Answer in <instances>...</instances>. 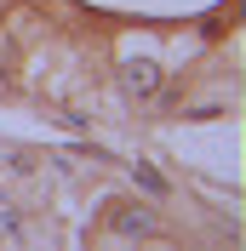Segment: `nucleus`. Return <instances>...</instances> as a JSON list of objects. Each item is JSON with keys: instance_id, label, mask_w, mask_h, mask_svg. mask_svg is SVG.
<instances>
[{"instance_id": "nucleus-4", "label": "nucleus", "mask_w": 246, "mask_h": 251, "mask_svg": "<svg viewBox=\"0 0 246 251\" xmlns=\"http://www.w3.org/2000/svg\"><path fill=\"white\" fill-rule=\"evenodd\" d=\"M0 86H6V80H0Z\"/></svg>"}, {"instance_id": "nucleus-1", "label": "nucleus", "mask_w": 246, "mask_h": 251, "mask_svg": "<svg viewBox=\"0 0 246 251\" xmlns=\"http://www.w3.org/2000/svg\"><path fill=\"white\" fill-rule=\"evenodd\" d=\"M121 80H126L132 97H154V92H160V63H154V57H132Z\"/></svg>"}, {"instance_id": "nucleus-2", "label": "nucleus", "mask_w": 246, "mask_h": 251, "mask_svg": "<svg viewBox=\"0 0 246 251\" xmlns=\"http://www.w3.org/2000/svg\"><path fill=\"white\" fill-rule=\"evenodd\" d=\"M109 228L115 234H154V211L149 205H115L109 211Z\"/></svg>"}, {"instance_id": "nucleus-3", "label": "nucleus", "mask_w": 246, "mask_h": 251, "mask_svg": "<svg viewBox=\"0 0 246 251\" xmlns=\"http://www.w3.org/2000/svg\"><path fill=\"white\" fill-rule=\"evenodd\" d=\"M132 177H138V188H149V194H166V177L154 172V166H143V160H132Z\"/></svg>"}]
</instances>
